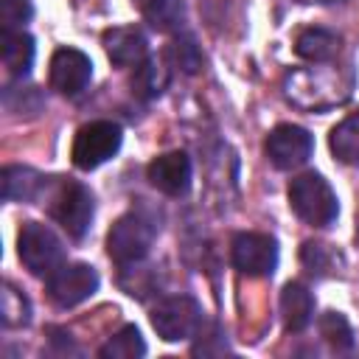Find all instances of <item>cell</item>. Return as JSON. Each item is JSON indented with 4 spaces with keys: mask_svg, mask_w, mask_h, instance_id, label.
Instances as JSON below:
<instances>
[{
    "mask_svg": "<svg viewBox=\"0 0 359 359\" xmlns=\"http://www.w3.org/2000/svg\"><path fill=\"white\" fill-rule=\"evenodd\" d=\"M353 93V70L331 62H311V67H294L283 76V95L292 107L306 112H325L339 107Z\"/></svg>",
    "mask_w": 359,
    "mask_h": 359,
    "instance_id": "1",
    "label": "cell"
},
{
    "mask_svg": "<svg viewBox=\"0 0 359 359\" xmlns=\"http://www.w3.org/2000/svg\"><path fill=\"white\" fill-rule=\"evenodd\" d=\"M289 205L297 219L311 227H328L339 216V202L334 188L317 171H306L289 182Z\"/></svg>",
    "mask_w": 359,
    "mask_h": 359,
    "instance_id": "2",
    "label": "cell"
},
{
    "mask_svg": "<svg viewBox=\"0 0 359 359\" xmlns=\"http://www.w3.org/2000/svg\"><path fill=\"white\" fill-rule=\"evenodd\" d=\"M154 236H157L154 222H151L149 216L132 210V213L121 216V219L112 224V230H109V236H107V252H109V258H112L118 266L140 264V261L149 255V250H151V244H154Z\"/></svg>",
    "mask_w": 359,
    "mask_h": 359,
    "instance_id": "3",
    "label": "cell"
},
{
    "mask_svg": "<svg viewBox=\"0 0 359 359\" xmlns=\"http://www.w3.org/2000/svg\"><path fill=\"white\" fill-rule=\"evenodd\" d=\"M17 252L28 272L34 275H50L65 264V244L62 238L39 222H25L17 236Z\"/></svg>",
    "mask_w": 359,
    "mask_h": 359,
    "instance_id": "4",
    "label": "cell"
},
{
    "mask_svg": "<svg viewBox=\"0 0 359 359\" xmlns=\"http://www.w3.org/2000/svg\"><path fill=\"white\" fill-rule=\"evenodd\" d=\"M93 213H95V202H93V194H90V188L84 182L65 180L50 194V216L73 238H84L87 236V230L93 224Z\"/></svg>",
    "mask_w": 359,
    "mask_h": 359,
    "instance_id": "5",
    "label": "cell"
},
{
    "mask_svg": "<svg viewBox=\"0 0 359 359\" xmlns=\"http://www.w3.org/2000/svg\"><path fill=\"white\" fill-rule=\"evenodd\" d=\"M151 325H154L157 337L165 342L191 339L202 328V306L191 294H171L154 306Z\"/></svg>",
    "mask_w": 359,
    "mask_h": 359,
    "instance_id": "6",
    "label": "cell"
},
{
    "mask_svg": "<svg viewBox=\"0 0 359 359\" xmlns=\"http://www.w3.org/2000/svg\"><path fill=\"white\" fill-rule=\"evenodd\" d=\"M121 126L112 121H90L76 132L73 140V165L81 171H93L112 160L121 149Z\"/></svg>",
    "mask_w": 359,
    "mask_h": 359,
    "instance_id": "7",
    "label": "cell"
},
{
    "mask_svg": "<svg viewBox=\"0 0 359 359\" xmlns=\"http://www.w3.org/2000/svg\"><path fill=\"white\" fill-rule=\"evenodd\" d=\"M48 297L59 309H73L98 292V272L90 264H62L45 280Z\"/></svg>",
    "mask_w": 359,
    "mask_h": 359,
    "instance_id": "8",
    "label": "cell"
},
{
    "mask_svg": "<svg viewBox=\"0 0 359 359\" xmlns=\"http://www.w3.org/2000/svg\"><path fill=\"white\" fill-rule=\"evenodd\" d=\"M233 266L247 278H266L278 266V244L266 233H238L230 244Z\"/></svg>",
    "mask_w": 359,
    "mask_h": 359,
    "instance_id": "9",
    "label": "cell"
},
{
    "mask_svg": "<svg viewBox=\"0 0 359 359\" xmlns=\"http://www.w3.org/2000/svg\"><path fill=\"white\" fill-rule=\"evenodd\" d=\"M266 157L275 168L280 171H292V168H300L311 151H314V140L311 135L303 129V126H294V123H278L269 135H266Z\"/></svg>",
    "mask_w": 359,
    "mask_h": 359,
    "instance_id": "10",
    "label": "cell"
},
{
    "mask_svg": "<svg viewBox=\"0 0 359 359\" xmlns=\"http://www.w3.org/2000/svg\"><path fill=\"white\" fill-rule=\"evenodd\" d=\"M50 87L67 98L81 95L93 79V62L79 48H59L50 56Z\"/></svg>",
    "mask_w": 359,
    "mask_h": 359,
    "instance_id": "11",
    "label": "cell"
},
{
    "mask_svg": "<svg viewBox=\"0 0 359 359\" xmlns=\"http://www.w3.org/2000/svg\"><path fill=\"white\" fill-rule=\"evenodd\" d=\"M149 182L165 196H182L191 185V160L185 151H165L149 163Z\"/></svg>",
    "mask_w": 359,
    "mask_h": 359,
    "instance_id": "12",
    "label": "cell"
},
{
    "mask_svg": "<svg viewBox=\"0 0 359 359\" xmlns=\"http://www.w3.org/2000/svg\"><path fill=\"white\" fill-rule=\"evenodd\" d=\"M104 50L107 56L112 59V65L118 67H137L143 59H146V50H149V42H146V34L135 25H121V28H109L104 34Z\"/></svg>",
    "mask_w": 359,
    "mask_h": 359,
    "instance_id": "13",
    "label": "cell"
},
{
    "mask_svg": "<svg viewBox=\"0 0 359 359\" xmlns=\"http://www.w3.org/2000/svg\"><path fill=\"white\" fill-rule=\"evenodd\" d=\"M280 317H283V328L289 334H300V331L309 328V323L314 320V297L303 283L292 280V283L283 286V292H280Z\"/></svg>",
    "mask_w": 359,
    "mask_h": 359,
    "instance_id": "14",
    "label": "cell"
},
{
    "mask_svg": "<svg viewBox=\"0 0 359 359\" xmlns=\"http://www.w3.org/2000/svg\"><path fill=\"white\" fill-rule=\"evenodd\" d=\"M0 182H3V199L8 202H34L45 188V177L28 165H6Z\"/></svg>",
    "mask_w": 359,
    "mask_h": 359,
    "instance_id": "15",
    "label": "cell"
},
{
    "mask_svg": "<svg viewBox=\"0 0 359 359\" xmlns=\"http://www.w3.org/2000/svg\"><path fill=\"white\" fill-rule=\"evenodd\" d=\"M339 34L331 31V28H320V25H311V28H303L294 39V50L300 59H309V62H331L337 53H339Z\"/></svg>",
    "mask_w": 359,
    "mask_h": 359,
    "instance_id": "16",
    "label": "cell"
},
{
    "mask_svg": "<svg viewBox=\"0 0 359 359\" xmlns=\"http://www.w3.org/2000/svg\"><path fill=\"white\" fill-rule=\"evenodd\" d=\"M0 53H3V65L14 79H22L31 73L34 65V39L25 31H3L0 34Z\"/></svg>",
    "mask_w": 359,
    "mask_h": 359,
    "instance_id": "17",
    "label": "cell"
},
{
    "mask_svg": "<svg viewBox=\"0 0 359 359\" xmlns=\"http://www.w3.org/2000/svg\"><path fill=\"white\" fill-rule=\"evenodd\" d=\"M328 143H331V151H334V157L339 163L359 168V109L351 112L348 118H342L331 129Z\"/></svg>",
    "mask_w": 359,
    "mask_h": 359,
    "instance_id": "18",
    "label": "cell"
},
{
    "mask_svg": "<svg viewBox=\"0 0 359 359\" xmlns=\"http://www.w3.org/2000/svg\"><path fill=\"white\" fill-rule=\"evenodd\" d=\"M146 353V342L135 325H123L115 337H109L107 345L98 348L101 359H137Z\"/></svg>",
    "mask_w": 359,
    "mask_h": 359,
    "instance_id": "19",
    "label": "cell"
},
{
    "mask_svg": "<svg viewBox=\"0 0 359 359\" xmlns=\"http://www.w3.org/2000/svg\"><path fill=\"white\" fill-rule=\"evenodd\" d=\"M165 84H168V70L163 67L160 59H143L137 65L135 79H132V90L140 98H157Z\"/></svg>",
    "mask_w": 359,
    "mask_h": 359,
    "instance_id": "20",
    "label": "cell"
},
{
    "mask_svg": "<svg viewBox=\"0 0 359 359\" xmlns=\"http://www.w3.org/2000/svg\"><path fill=\"white\" fill-rule=\"evenodd\" d=\"M0 320L6 328H22L31 323V303L28 297L14 286V283H3V297H0Z\"/></svg>",
    "mask_w": 359,
    "mask_h": 359,
    "instance_id": "21",
    "label": "cell"
},
{
    "mask_svg": "<svg viewBox=\"0 0 359 359\" xmlns=\"http://www.w3.org/2000/svg\"><path fill=\"white\" fill-rule=\"evenodd\" d=\"M146 22L157 31H177L185 22V3L182 0H149L146 3Z\"/></svg>",
    "mask_w": 359,
    "mask_h": 359,
    "instance_id": "22",
    "label": "cell"
},
{
    "mask_svg": "<svg viewBox=\"0 0 359 359\" xmlns=\"http://www.w3.org/2000/svg\"><path fill=\"white\" fill-rule=\"evenodd\" d=\"M320 337L334 348V351H351L353 348V331L348 325V320L339 311H325L317 323Z\"/></svg>",
    "mask_w": 359,
    "mask_h": 359,
    "instance_id": "23",
    "label": "cell"
},
{
    "mask_svg": "<svg viewBox=\"0 0 359 359\" xmlns=\"http://www.w3.org/2000/svg\"><path fill=\"white\" fill-rule=\"evenodd\" d=\"M171 59H174V65L182 70V73H199L202 70V65H205V56H202V50H199V45H196V39L194 36H188V34H182V36H177L174 42H171Z\"/></svg>",
    "mask_w": 359,
    "mask_h": 359,
    "instance_id": "24",
    "label": "cell"
},
{
    "mask_svg": "<svg viewBox=\"0 0 359 359\" xmlns=\"http://www.w3.org/2000/svg\"><path fill=\"white\" fill-rule=\"evenodd\" d=\"M300 261L309 272H317V275H325L337 266L339 255L328 247V244H320V241H306L303 250H300Z\"/></svg>",
    "mask_w": 359,
    "mask_h": 359,
    "instance_id": "25",
    "label": "cell"
},
{
    "mask_svg": "<svg viewBox=\"0 0 359 359\" xmlns=\"http://www.w3.org/2000/svg\"><path fill=\"white\" fill-rule=\"evenodd\" d=\"M0 17H3V31H22V25L34 17V6L31 0H3Z\"/></svg>",
    "mask_w": 359,
    "mask_h": 359,
    "instance_id": "26",
    "label": "cell"
},
{
    "mask_svg": "<svg viewBox=\"0 0 359 359\" xmlns=\"http://www.w3.org/2000/svg\"><path fill=\"white\" fill-rule=\"evenodd\" d=\"M300 3H337V0H300Z\"/></svg>",
    "mask_w": 359,
    "mask_h": 359,
    "instance_id": "27",
    "label": "cell"
}]
</instances>
